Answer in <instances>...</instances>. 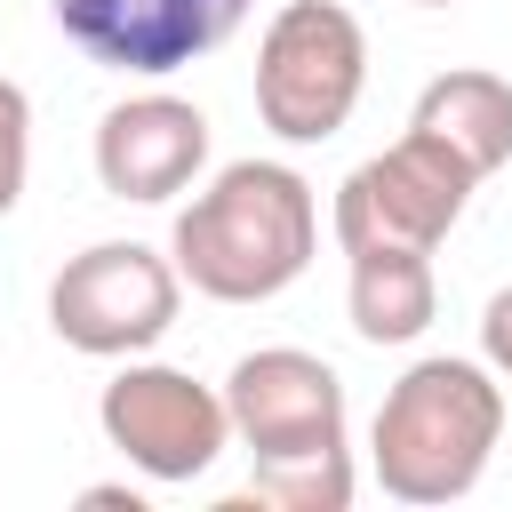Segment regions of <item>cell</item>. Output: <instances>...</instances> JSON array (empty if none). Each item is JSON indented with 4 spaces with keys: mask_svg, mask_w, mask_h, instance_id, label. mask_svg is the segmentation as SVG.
Wrapping results in <instances>:
<instances>
[{
    "mask_svg": "<svg viewBox=\"0 0 512 512\" xmlns=\"http://www.w3.org/2000/svg\"><path fill=\"white\" fill-rule=\"evenodd\" d=\"M352 256V328L368 344H408L432 328V248H408V240H360L344 248Z\"/></svg>",
    "mask_w": 512,
    "mask_h": 512,
    "instance_id": "10",
    "label": "cell"
},
{
    "mask_svg": "<svg viewBox=\"0 0 512 512\" xmlns=\"http://www.w3.org/2000/svg\"><path fill=\"white\" fill-rule=\"evenodd\" d=\"M48 16L96 64L176 72V64L208 56L216 40H232V24L248 16V0H48Z\"/></svg>",
    "mask_w": 512,
    "mask_h": 512,
    "instance_id": "8",
    "label": "cell"
},
{
    "mask_svg": "<svg viewBox=\"0 0 512 512\" xmlns=\"http://www.w3.org/2000/svg\"><path fill=\"white\" fill-rule=\"evenodd\" d=\"M480 352H488L496 376H512V288L488 296V312H480Z\"/></svg>",
    "mask_w": 512,
    "mask_h": 512,
    "instance_id": "13",
    "label": "cell"
},
{
    "mask_svg": "<svg viewBox=\"0 0 512 512\" xmlns=\"http://www.w3.org/2000/svg\"><path fill=\"white\" fill-rule=\"evenodd\" d=\"M472 160L448 152L432 128H408L392 152L360 160L344 184H336V240L360 248V240H408V248H440L448 224L464 216L472 200Z\"/></svg>",
    "mask_w": 512,
    "mask_h": 512,
    "instance_id": "6",
    "label": "cell"
},
{
    "mask_svg": "<svg viewBox=\"0 0 512 512\" xmlns=\"http://www.w3.org/2000/svg\"><path fill=\"white\" fill-rule=\"evenodd\" d=\"M80 512H144L136 488H80Z\"/></svg>",
    "mask_w": 512,
    "mask_h": 512,
    "instance_id": "14",
    "label": "cell"
},
{
    "mask_svg": "<svg viewBox=\"0 0 512 512\" xmlns=\"http://www.w3.org/2000/svg\"><path fill=\"white\" fill-rule=\"evenodd\" d=\"M208 160V112L184 96H128L96 120V176L112 200H176Z\"/></svg>",
    "mask_w": 512,
    "mask_h": 512,
    "instance_id": "9",
    "label": "cell"
},
{
    "mask_svg": "<svg viewBox=\"0 0 512 512\" xmlns=\"http://www.w3.org/2000/svg\"><path fill=\"white\" fill-rule=\"evenodd\" d=\"M368 80V32L344 0H288L256 48V112L288 144H320L352 120Z\"/></svg>",
    "mask_w": 512,
    "mask_h": 512,
    "instance_id": "4",
    "label": "cell"
},
{
    "mask_svg": "<svg viewBox=\"0 0 512 512\" xmlns=\"http://www.w3.org/2000/svg\"><path fill=\"white\" fill-rule=\"evenodd\" d=\"M504 432V392L480 360H416L376 408V480L400 504H456L488 472Z\"/></svg>",
    "mask_w": 512,
    "mask_h": 512,
    "instance_id": "3",
    "label": "cell"
},
{
    "mask_svg": "<svg viewBox=\"0 0 512 512\" xmlns=\"http://www.w3.org/2000/svg\"><path fill=\"white\" fill-rule=\"evenodd\" d=\"M96 416H104V440H112L136 472H152V480H200V472L216 464L224 432H232L224 392H208L200 376L160 368V360H128V368L104 384Z\"/></svg>",
    "mask_w": 512,
    "mask_h": 512,
    "instance_id": "7",
    "label": "cell"
},
{
    "mask_svg": "<svg viewBox=\"0 0 512 512\" xmlns=\"http://www.w3.org/2000/svg\"><path fill=\"white\" fill-rule=\"evenodd\" d=\"M24 160H32V104H24V88L0 72V216H8L16 192H24Z\"/></svg>",
    "mask_w": 512,
    "mask_h": 512,
    "instance_id": "12",
    "label": "cell"
},
{
    "mask_svg": "<svg viewBox=\"0 0 512 512\" xmlns=\"http://www.w3.org/2000/svg\"><path fill=\"white\" fill-rule=\"evenodd\" d=\"M408 128H432L448 152L472 160V176H488L512 160V80L504 72H440V80H424Z\"/></svg>",
    "mask_w": 512,
    "mask_h": 512,
    "instance_id": "11",
    "label": "cell"
},
{
    "mask_svg": "<svg viewBox=\"0 0 512 512\" xmlns=\"http://www.w3.org/2000/svg\"><path fill=\"white\" fill-rule=\"evenodd\" d=\"M320 240L312 184L280 160H232L184 216H176V272L216 304L280 296Z\"/></svg>",
    "mask_w": 512,
    "mask_h": 512,
    "instance_id": "2",
    "label": "cell"
},
{
    "mask_svg": "<svg viewBox=\"0 0 512 512\" xmlns=\"http://www.w3.org/2000/svg\"><path fill=\"white\" fill-rule=\"evenodd\" d=\"M224 416L248 440V496L280 512H344L352 456H344V384L328 360L272 344L248 352L224 384Z\"/></svg>",
    "mask_w": 512,
    "mask_h": 512,
    "instance_id": "1",
    "label": "cell"
},
{
    "mask_svg": "<svg viewBox=\"0 0 512 512\" xmlns=\"http://www.w3.org/2000/svg\"><path fill=\"white\" fill-rule=\"evenodd\" d=\"M176 296H184V272L168 256H152L144 240H96L80 248L56 288H48V328L72 344V352H96V360H120V352H144L168 336L176 320Z\"/></svg>",
    "mask_w": 512,
    "mask_h": 512,
    "instance_id": "5",
    "label": "cell"
},
{
    "mask_svg": "<svg viewBox=\"0 0 512 512\" xmlns=\"http://www.w3.org/2000/svg\"><path fill=\"white\" fill-rule=\"evenodd\" d=\"M416 8H448V0H416Z\"/></svg>",
    "mask_w": 512,
    "mask_h": 512,
    "instance_id": "15",
    "label": "cell"
}]
</instances>
